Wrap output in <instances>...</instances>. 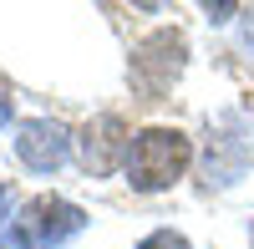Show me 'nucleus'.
<instances>
[{"label":"nucleus","mask_w":254,"mask_h":249,"mask_svg":"<svg viewBox=\"0 0 254 249\" xmlns=\"http://www.w3.org/2000/svg\"><path fill=\"white\" fill-rule=\"evenodd\" d=\"M254 142L249 132H239V112H224L214 127H208V153H203V183L208 188H234L249 168Z\"/></svg>","instance_id":"20e7f679"},{"label":"nucleus","mask_w":254,"mask_h":249,"mask_svg":"<svg viewBox=\"0 0 254 249\" xmlns=\"http://www.w3.org/2000/svg\"><path fill=\"white\" fill-rule=\"evenodd\" d=\"M183 66H188V41H183V31L163 26V31L142 36L132 46V56H127V81H132V92L142 102H158L183 76Z\"/></svg>","instance_id":"7ed1b4c3"},{"label":"nucleus","mask_w":254,"mask_h":249,"mask_svg":"<svg viewBox=\"0 0 254 249\" xmlns=\"http://www.w3.org/2000/svg\"><path fill=\"white\" fill-rule=\"evenodd\" d=\"M188 163H193L188 132H178V127H142V132H132L122 178H127L132 193H168L188 173Z\"/></svg>","instance_id":"f257e3e1"},{"label":"nucleus","mask_w":254,"mask_h":249,"mask_svg":"<svg viewBox=\"0 0 254 249\" xmlns=\"http://www.w3.org/2000/svg\"><path fill=\"white\" fill-rule=\"evenodd\" d=\"M249 244H254V219H249Z\"/></svg>","instance_id":"f8f14e48"},{"label":"nucleus","mask_w":254,"mask_h":249,"mask_svg":"<svg viewBox=\"0 0 254 249\" xmlns=\"http://www.w3.org/2000/svg\"><path fill=\"white\" fill-rule=\"evenodd\" d=\"M10 112H15V97H10V87L0 81V132L10 127Z\"/></svg>","instance_id":"1a4fd4ad"},{"label":"nucleus","mask_w":254,"mask_h":249,"mask_svg":"<svg viewBox=\"0 0 254 249\" xmlns=\"http://www.w3.org/2000/svg\"><path fill=\"white\" fill-rule=\"evenodd\" d=\"M249 142H254V117H249Z\"/></svg>","instance_id":"9b49d317"},{"label":"nucleus","mask_w":254,"mask_h":249,"mask_svg":"<svg viewBox=\"0 0 254 249\" xmlns=\"http://www.w3.org/2000/svg\"><path fill=\"white\" fill-rule=\"evenodd\" d=\"M71 127L66 122H56V117H26L15 127V158L26 163L31 173H56V168H66V158H71Z\"/></svg>","instance_id":"39448f33"},{"label":"nucleus","mask_w":254,"mask_h":249,"mask_svg":"<svg viewBox=\"0 0 254 249\" xmlns=\"http://www.w3.org/2000/svg\"><path fill=\"white\" fill-rule=\"evenodd\" d=\"M81 229H87V209H76L71 198L41 193V198L26 203V214L0 234V244H5V249H61Z\"/></svg>","instance_id":"f03ea898"},{"label":"nucleus","mask_w":254,"mask_h":249,"mask_svg":"<svg viewBox=\"0 0 254 249\" xmlns=\"http://www.w3.org/2000/svg\"><path fill=\"white\" fill-rule=\"evenodd\" d=\"M76 148H81V168L92 178H107L127 163V148H132V132H127V122L117 112H102L92 117L87 127L76 132Z\"/></svg>","instance_id":"423d86ee"},{"label":"nucleus","mask_w":254,"mask_h":249,"mask_svg":"<svg viewBox=\"0 0 254 249\" xmlns=\"http://www.w3.org/2000/svg\"><path fill=\"white\" fill-rule=\"evenodd\" d=\"M132 249H193V244H188L178 229H153V234H142Z\"/></svg>","instance_id":"0eeeda50"},{"label":"nucleus","mask_w":254,"mask_h":249,"mask_svg":"<svg viewBox=\"0 0 254 249\" xmlns=\"http://www.w3.org/2000/svg\"><path fill=\"white\" fill-rule=\"evenodd\" d=\"M249 20H244V41H249V46H254V10H244Z\"/></svg>","instance_id":"9d476101"},{"label":"nucleus","mask_w":254,"mask_h":249,"mask_svg":"<svg viewBox=\"0 0 254 249\" xmlns=\"http://www.w3.org/2000/svg\"><path fill=\"white\" fill-rule=\"evenodd\" d=\"M203 15L214 20V26H229V20L239 15V5H229V0H224V5H203Z\"/></svg>","instance_id":"6e6552de"}]
</instances>
